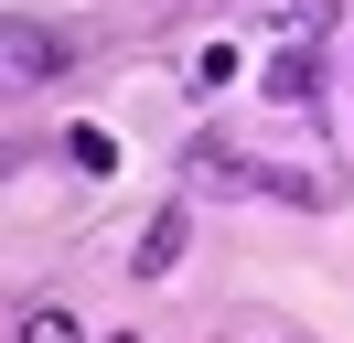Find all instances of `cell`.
Returning <instances> with one entry per match:
<instances>
[{"instance_id": "6", "label": "cell", "mask_w": 354, "mask_h": 343, "mask_svg": "<svg viewBox=\"0 0 354 343\" xmlns=\"http://www.w3.org/2000/svg\"><path fill=\"white\" fill-rule=\"evenodd\" d=\"M118 343H129V333H118Z\"/></svg>"}, {"instance_id": "3", "label": "cell", "mask_w": 354, "mask_h": 343, "mask_svg": "<svg viewBox=\"0 0 354 343\" xmlns=\"http://www.w3.org/2000/svg\"><path fill=\"white\" fill-rule=\"evenodd\" d=\"M258 86H268L279 107H311V97H322V75H311V43H290V54H268V64H258Z\"/></svg>"}, {"instance_id": "1", "label": "cell", "mask_w": 354, "mask_h": 343, "mask_svg": "<svg viewBox=\"0 0 354 343\" xmlns=\"http://www.w3.org/2000/svg\"><path fill=\"white\" fill-rule=\"evenodd\" d=\"M65 54H75V43L54 33V21L0 11V86H44V75H65Z\"/></svg>"}, {"instance_id": "5", "label": "cell", "mask_w": 354, "mask_h": 343, "mask_svg": "<svg viewBox=\"0 0 354 343\" xmlns=\"http://www.w3.org/2000/svg\"><path fill=\"white\" fill-rule=\"evenodd\" d=\"M65 161H86V172H118V140H108V129H65Z\"/></svg>"}, {"instance_id": "4", "label": "cell", "mask_w": 354, "mask_h": 343, "mask_svg": "<svg viewBox=\"0 0 354 343\" xmlns=\"http://www.w3.org/2000/svg\"><path fill=\"white\" fill-rule=\"evenodd\" d=\"M22 343H86V322H75L65 300H32V311H22Z\"/></svg>"}, {"instance_id": "2", "label": "cell", "mask_w": 354, "mask_h": 343, "mask_svg": "<svg viewBox=\"0 0 354 343\" xmlns=\"http://www.w3.org/2000/svg\"><path fill=\"white\" fill-rule=\"evenodd\" d=\"M183 236H194V193H183V204H161L151 225H140V257H129V268H140V279H172V257H183Z\"/></svg>"}]
</instances>
